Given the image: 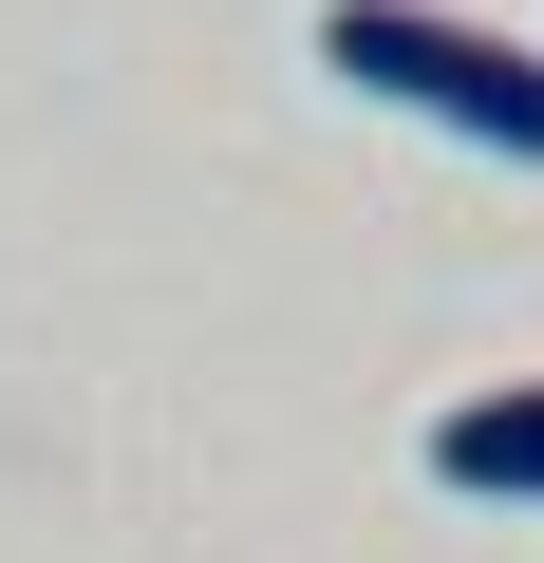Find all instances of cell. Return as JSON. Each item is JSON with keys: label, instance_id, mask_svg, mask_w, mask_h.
<instances>
[{"label": "cell", "instance_id": "6da1fadb", "mask_svg": "<svg viewBox=\"0 0 544 563\" xmlns=\"http://www.w3.org/2000/svg\"><path fill=\"white\" fill-rule=\"evenodd\" d=\"M320 76H357L376 113H432V132L544 169V38H488L451 0H320Z\"/></svg>", "mask_w": 544, "mask_h": 563}, {"label": "cell", "instance_id": "7a4b0ae2", "mask_svg": "<svg viewBox=\"0 0 544 563\" xmlns=\"http://www.w3.org/2000/svg\"><path fill=\"white\" fill-rule=\"evenodd\" d=\"M432 488H469V507H544V376L451 395V413H432Z\"/></svg>", "mask_w": 544, "mask_h": 563}]
</instances>
